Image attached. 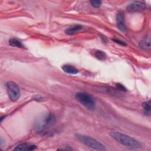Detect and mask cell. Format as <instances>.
<instances>
[{"instance_id": "6da1fadb", "label": "cell", "mask_w": 151, "mask_h": 151, "mask_svg": "<svg viewBox=\"0 0 151 151\" xmlns=\"http://www.w3.org/2000/svg\"><path fill=\"white\" fill-rule=\"evenodd\" d=\"M110 136L121 145L130 148H137L140 146L139 142L132 137L119 132H111Z\"/></svg>"}, {"instance_id": "7a4b0ae2", "label": "cell", "mask_w": 151, "mask_h": 151, "mask_svg": "<svg viewBox=\"0 0 151 151\" xmlns=\"http://www.w3.org/2000/svg\"><path fill=\"white\" fill-rule=\"evenodd\" d=\"M55 116L53 113H49L40 117L34 124V129L37 132H41L54 124Z\"/></svg>"}, {"instance_id": "3957f363", "label": "cell", "mask_w": 151, "mask_h": 151, "mask_svg": "<svg viewBox=\"0 0 151 151\" xmlns=\"http://www.w3.org/2000/svg\"><path fill=\"white\" fill-rule=\"evenodd\" d=\"M77 138L86 146L98 150H106L105 146L96 139L86 135L77 134Z\"/></svg>"}, {"instance_id": "277c9868", "label": "cell", "mask_w": 151, "mask_h": 151, "mask_svg": "<svg viewBox=\"0 0 151 151\" xmlns=\"http://www.w3.org/2000/svg\"><path fill=\"white\" fill-rule=\"evenodd\" d=\"M76 99L84 107L88 109H94L95 107V101L94 98L86 92H78L76 94Z\"/></svg>"}, {"instance_id": "5b68a950", "label": "cell", "mask_w": 151, "mask_h": 151, "mask_svg": "<svg viewBox=\"0 0 151 151\" xmlns=\"http://www.w3.org/2000/svg\"><path fill=\"white\" fill-rule=\"evenodd\" d=\"M6 87L10 100L12 101H17L20 96V91L17 84L13 81H8Z\"/></svg>"}, {"instance_id": "8992f818", "label": "cell", "mask_w": 151, "mask_h": 151, "mask_svg": "<svg viewBox=\"0 0 151 151\" xmlns=\"http://www.w3.org/2000/svg\"><path fill=\"white\" fill-rule=\"evenodd\" d=\"M146 7V5L142 1H134L129 4L127 7L126 10L129 12H138L144 10Z\"/></svg>"}, {"instance_id": "52a82bcc", "label": "cell", "mask_w": 151, "mask_h": 151, "mask_svg": "<svg viewBox=\"0 0 151 151\" xmlns=\"http://www.w3.org/2000/svg\"><path fill=\"white\" fill-rule=\"evenodd\" d=\"M116 23L117 28L122 31H126V26L124 24V14L122 12L117 13L116 16Z\"/></svg>"}, {"instance_id": "ba28073f", "label": "cell", "mask_w": 151, "mask_h": 151, "mask_svg": "<svg viewBox=\"0 0 151 151\" xmlns=\"http://www.w3.org/2000/svg\"><path fill=\"white\" fill-rule=\"evenodd\" d=\"M36 148L34 145H29L27 143H22L17 146L14 150H32Z\"/></svg>"}, {"instance_id": "9c48e42d", "label": "cell", "mask_w": 151, "mask_h": 151, "mask_svg": "<svg viewBox=\"0 0 151 151\" xmlns=\"http://www.w3.org/2000/svg\"><path fill=\"white\" fill-rule=\"evenodd\" d=\"M82 26L80 25H73L70 27H69L68 28H67L65 31V33L67 35H73L74 34H75L76 32L81 30L82 29Z\"/></svg>"}, {"instance_id": "30bf717a", "label": "cell", "mask_w": 151, "mask_h": 151, "mask_svg": "<svg viewBox=\"0 0 151 151\" xmlns=\"http://www.w3.org/2000/svg\"><path fill=\"white\" fill-rule=\"evenodd\" d=\"M63 70L68 74H77L78 72V70L74 67L70 65H64L62 67Z\"/></svg>"}, {"instance_id": "8fae6325", "label": "cell", "mask_w": 151, "mask_h": 151, "mask_svg": "<svg viewBox=\"0 0 151 151\" xmlns=\"http://www.w3.org/2000/svg\"><path fill=\"white\" fill-rule=\"evenodd\" d=\"M9 44L11 46H12V47H16L18 48L23 47V45L22 44L21 41L14 38H11L9 40Z\"/></svg>"}, {"instance_id": "7c38bea8", "label": "cell", "mask_w": 151, "mask_h": 151, "mask_svg": "<svg viewBox=\"0 0 151 151\" xmlns=\"http://www.w3.org/2000/svg\"><path fill=\"white\" fill-rule=\"evenodd\" d=\"M95 57L99 60H101V61H103L104 60L106 57H107V55L106 54V53L101 50H97L95 52Z\"/></svg>"}, {"instance_id": "4fadbf2b", "label": "cell", "mask_w": 151, "mask_h": 151, "mask_svg": "<svg viewBox=\"0 0 151 151\" xmlns=\"http://www.w3.org/2000/svg\"><path fill=\"white\" fill-rule=\"evenodd\" d=\"M139 46L140 48L145 50H149L150 47V44L149 41L142 40L139 42Z\"/></svg>"}, {"instance_id": "5bb4252c", "label": "cell", "mask_w": 151, "mask_h": 151, "mask_svg": "<svg viewBox=\"0 0 151 151\" xmlns=\"http://www.w3.org/2000/svg\"><path fill=\"white\" fill-rule=\"evenodd\" d=\"M142 107L145 110V112L146 113H150V101H145L142 104Z\"/></svg>"}, {"instance_id": "9a60e30c", "label": "cell", "mask_w": 151, "mask_h": 151, "mask_svg": "<svg viewBox=\"0 0 151 151\" xmlns=\"http://www.w3.org/2000/svg\"><path fill=\"white\" fill-rule=\"evenodd\" d=\"M90 3L91 4V5L95 8H99L101 4V2L100 1H91Z\"/></svg>"}, {"instance_id": "2e32d148", "label": "cell", "mask_w": 151, "mask_h": 151, "mask_svg": "<svg viewBox=\"0 0 151 151\" xmlns=\"http://www.w3.org/2000/svg\"><path fill=\"white\" fill-rule=\"evenodd\" d=\"M116 88L119 90H121V91H127V88L122 84L120 83H116Z\"/></svg>"}, {"instance_id": "e0dca14e", "label": "cell", "mask_w": 151, "mask_h": 151, "mask_svg": "<svg viewBox=\"0 0 151 151\" xmlns=\"http://www.w3.org/2000/svg\"><path fill=\"white\" fill-rule=\"evenodd\" d=\"M113 41H114L117 44H120L121 45H123V46H126L127 45L125 42L122 41H121V40H120L119 39H113Z\"/></svg>"}, {"instance_id": "ac0fdd59", "label": "cell", "mask_w": 151, "mask_h": 151, "mask_svg": "<svg viewBox=\"0 0 151 151\" xmlns=\"http://www.w3.org/2000/svg\"><path fill=\"white\" fill-rule=\"evenodd\" d=\"M101 39H102V40H103V42H104L107 41V38H106L104 36H103V35H101Z\"/></svg>"}]
</instances>
